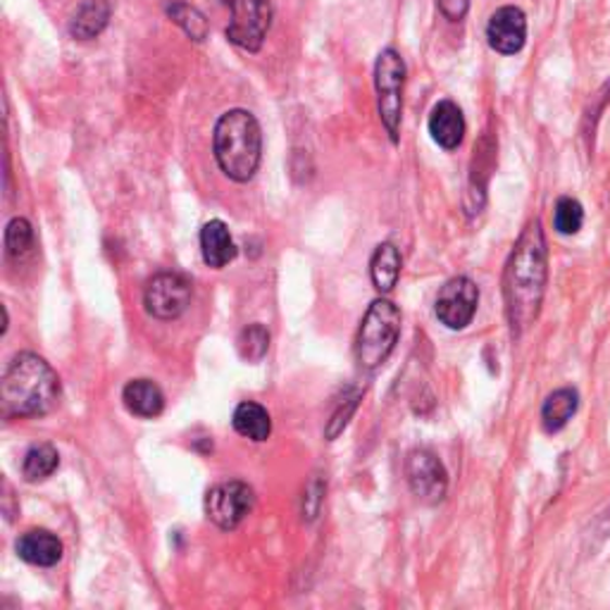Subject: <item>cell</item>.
<instances>
[{"mask_svg": "<svg viewBox=\"0 0 610 610\" xmlns=\"http://www.w3.org/2000/svg\"><path fill=\"white\" fill-rule=\"evenodd\" d=\"M548 277V249L542 219H532L506 263L504 296L512 334H522L539 315Z\"/></svg>", "mask_w": 610, "mask_h": 610, "instance_id": "6da1fadb", "label": "cell"}, {"mask_svg": "<svg viewBox=\"0 0 610 610\" xmlns=\"http://www.w3.org/2000/svg\"><path fill=\"white\" fill-rule=\"evenodd\" d=\"M60 401V377L36 353H17L8 363L3 384H0V404L5 418H41Z\"/></svg>", "mask_w": 610, "mask_h": 610, "instance_id": "7a4b0ae2", "label": "cell"}, {"mask_svg": "<svg viewBox=\"0 0 610 610\" xmlns=\"http://www.w3.org/2000/svg\"><path fill=\"white\" fill-rule=\"evenodd\" d=\"M215 161L219 169L237 185L255 177L263 161V131L249 110H229L215 125Z\"/></svg>", "mask_w": 610, "mask_h": 610, "instance_id": "3957f363", "label": "cell"}, {"mask_svg": "<svg viewBox=\"0 0 610 610\" xmlns=\"http://www.w3.org/2000/svg\"><path fill=\"white\" fill-rule=\"evenodd\" d=\"M401 336V310L389 298H377L365 313L356 336V360L363 370L386 363Z\"/></svg>", "mask_w": 610, "mask_h": 610, "instance_id": "277c9868", "label": "cell"}, {"mask_svg": "<svg viewBox=\"0 0 610 610\" xmlns=\"http://www.w3.org/2000/svg\"><path fill=\"white\" fill-rule=\"evenodd\" d=\"M404 87H406V63L396 48H384L374 65V93L377 113L392 143H398L401 119H404Z\"/></svg>", "mask_w": 610, "mask_h": 610, "instance_id": "5b68a950", "label": "cell"}, {"mask_svg": "<svg viewBox=\"0 0 610 610\" xmlns=\"http://www.w3.org/2000/svg\"><path fill=\"white\" fill-rule=\"evenodd\" d=\"M223 3L231 10L227 39L241 51L258 53L272 27L270 0H223Z\"/></svg>", "mask_w": 610, "mask_h": 610, "instance_id": "8992f818", "label": "cell"}, {"mask_svg": "<svg viewBox=\"0 0 610 610\" xmlns=\"http://www.w3.org/2000/svg\"><path fill=\"white\" fill-rule=\"evenodd\" d=\"M255 506V494L246 482L231 480L215 484L205 496V516L219 530H237L239 524L249 518V512Z\"/></svg>", "mask_w": 610, "mask_h": 610, "instance_id": "52a82bcc", "label": "cell"}, {"mask_svg": "<svg viewBox=\"0 0 610 610\" xmlns=\"http://www.w3.org/2000/svg\"><path fill=\"white\" fill-rule=\"evenodd\" d=\"M143 305L155 320H177L191 305V282L177 272L155 275L143 291Z\"/></svg>", "mask_w": 610, "mask_h": 610, "instance_id": "ba28073f", "label": "cell"}, {"mask_svg": "<svg viewBox=\"0 0 610 610\" xmlns=\"http://www.w3.org/2000/svg\"><path fill=\"white\" fill-rule=\"evenodd\" d=\"M406 478L410 492L422 504H442L448 490V474L444 462L430 448H415L406 458Z\"/></svg>", "mask_w": 610, "mask_h": 610, "instance_id": "9c48e42d", "label": "cell"}, {"mask_svg": "<svg viewBox=\"0 0 610 610\" xmlns=\"http://www.w3.org/2000/svg\"><path fill=\"white\" fill-rule=\"evenodd\" d=\"M480 305V289L470 277H454L436 296V317L446 329H466Z\"/></svg>", "mask_w": 610, "mask_h": 610, "instance_id": "30bf717a", "label": "cell"}, {"mask_svg": "<svg viewBox=\"0 0 610 610\" xmlns=\"http://www.w3.org/2000/svg\"><path fill=\"white\" fill-rule=\"evenodd\" d=\"M486 41L501 55L520 53L528 43V17L516 5L498 8L486 24Z\"/></svg>", "mask_w": 610, "mask_h": 610, "instance_id": "8fae6325", "label": "cell"}, {"mask_svg": "<svg viewBox=\"0 0 610 610\" xmlns=\"http://www.w3.org/2000/svg\"><path fill=\"white\" fill-rule=\"evenodd\" d=\"M430 134L444 151H456L466 139V117L454 101H439L430 113Z\"/></svg>", "mask_w": 610, "mask_h": 610, "instance_id": "7c38bea8", "label": "cell"}, {"mask_svg": "<svg viewBox=\"0 0 610 610\" xmlns=\"http://www.w3.org/2000/svg\"><path fill=\"white\" fill-rule=\"evenodd\" d=\"M15 548L24 563L36 568H53L63 558V542L48 530H27L17 539Z\"/></svg>", "mask_w": 610, "mask_h": 610, "instance_id": "4fadbf2b", "label": "cell"}, {"mask_svg": "<svg viewBox=\"0 0 610 610\" xmlns=\"http://www.w3.org/2000/svg\"><path fill=\"white\" fill-rule=\"evenodd\" d=\"M237 243L231 239L229 227L223 219H211L201 229V255L203 263L213 270H223L231 260L237 258Z\"/></svg>", "mask_w": 610, "mask_h": 610, "instance_id": "5bb4252c", "label": "cell"}, {"mask_svg": "<svg viewBox=\"0 0 610 610\" xmlns=\"http://www.w3.org/2000/svg\"><path fill=\"white\" fill-rule=\"evenodd\" d=\"M113 5L110 0H81L75 15L69 20V36L77 41H93L105 31Z\"/></svg>", "mask_w": 610, "mask_h": 610, "instance_id": "9a60e30c", "label": "cell"}, {"mask_svg": "<svg viewBox=\"0 0 610 610\" xmlns=\"http://www.w3.org/2000/svg\"><path fill=\"white\" fill-rule=\"evenodd\" d=\"M125 408L143 420H153L165 410V394L153 380H131L122 392Z\"/></svg>", "mask_w": 610, "mask_h": 610, "instance_id": "2e32d148", "label": "cell"}, {"mask_svg": "<svg viewBox=\"0 0 610 610\" xmlns=\"http://www.w3.org/2000/svg\"><path fill=\"white\" fill-rule=\"evenodd\" d=\"M231 424H234V430L241 436L251 439V442H255V444L267 442L272 434L270 412H267L260 404H255V401H243V404H239Z\"/></svg>", "mask_w": 610, "mask_h": 610, "instance_id": "e0dca14e", "label": "cell"}, {"mask_svg": "<svg viewBox=\"0 0 610 610\" xmlns=\"http://www.w3.org/2000/svg\"><path fill=\"white\" fill-rule=\"evenodd\" d=\"M401 253L394 246V243H380L377 251L372 253V260H370V277H372V284L374 289L380 291V294H389V291H394V287L398 284V277H401Z\"/></svg>", "mask_w": 610, "mask_h": 610, "instance_id": "ac0fdd59", "label": "cell"}, {"mask_svg": "<svg viewBox=\"0 0 610 610\" xmlns=\"http://www.w3.org/2000/svg\"><path fill=\"white\" fill-rule=\"evenodd\" d=\"M580 408V394L575 389H558L544 401L542 406V424L546 432H560L572 420V415Z\"/></svg>", "mask_w": 610, "mask_h": 610, "instance_id": "d6986e66", "label": "cell"}, {"mask_svg": "<svg viewBox=\"0 0 610 610\" xmlns=\"http://www.w3.org/2000/svg\"><path fill=\"white\" fill-rule=\"evenodd\" d=\"M58 466H60V456L51 444L31 446L22 460V478L29 484L43 482L51 478V474L58 470Z\"/></svg>", "mask_w": 610, "mask_h": 610, "instance_id": "ffe728a7", "label": "cell"}, {"mask_svg": "<svg viewBox=\"0 0 610 610\" xmlns=\"http://www.w3.org/2000/svg\"><path fill=\"white\" fill-rule=\"evenodd\" d=\"M165 12H167V17L177 24V27H181V31H185L191 41L201 43L207 39V31H211V27H207V20L199 8L185 3V0H169V3L165 5Z\"/></svg>", "mask_w": 610, "mask_h": 610, "instance_id": "44dd1931", "label": "cell"}, {"mask_svg": "<svg viewBox=\"0 0 610 610\" xmlns=\"http://www.w3.org/2000/svg\"><path fill=\"white\" fill-rule=\"evenodd\" d=\"M239 356L249 363H260L267 356V348H270V334L263 325H249L237 339Z\"/></svg>", "mask_w": 610, "mask_h": 610, "instance_id": "7402d4cb", "label": "cell"}, {"mask_svg": "<svg viewBox=\"0 0 610 610\" xmlns=\"http://www.w3.org/2000/svg\"><path fill=\"white\" fill-rule=\"evenodd\" d=\"M34 249V229L29 225V219L15 217L10 219V225L5 229V253L8 258L20 260Z\"/></svg>", "mask_w": 610, "mask_h": 610, "instance_id": "603a6c76", "label": "cell"}, {"mask_svg": "<svg viewBox=\"0 0 610 610\" xmlns=\"http://www.w3.org/2000/svg\"><path fill=\"white\" fill-rule=\"evenodd\" d=\"M582 225H584L582 203L577 199H570V196L558 199V203L554 207V227H556L558 234H563V237L577 234Z\"/></svg>", "mask_w": 610, "mask_h": 610, "instance_id": "cb8c5ba5", "label": "cell"}, {"mask_svg": "<svg viewBox=\"0 0 610 610\" xmlns=\"http://www.w3.org/2000/svg\"><path fill=\"white\" fill-rule=\"evenodd\" d=\"M358 404H360V394H353V396H346L341 404L336 406L334 415H332V420H329L327 424V430H325V436L329 439V442H334V439L346 430V424L348 420L353 418V412L358 410Z\"/></svg>", "mask_w": 610, "mask_h": 610, "instance_id": "d4e9b609", "label": "cell"}, {"mask_svg": "<svg viewBox=\"0 0 610 610\" xmlns=\"http://www.w3.org/2000/svg\"><path fill=\"white\" fill-rule=\"evenodd\" d=\"M439 10L442 15L450 22H460L462 17L468 15L470 10V0H439Z\"/></svg>", "mask_w": 610, "mask_h": 610, "instance_id": "484cf974", "label": "cell"}]
</instances>
